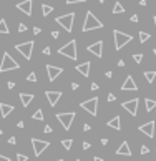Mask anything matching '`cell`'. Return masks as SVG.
Returning a JSON list of instances; mask_svg holds the SVG:
<instances>
[{
	"label": "cell",
	"instance_id": "cell-1",
	"mask_svg": "<svg viewBox=\"0 0 156 161\" xmlns=\"http://www.w3.org/2000/svg\"><path fill=\"white\" fill-rule=\"evenodd\" d=\"M98 28H103V23L96 18V15L92 10H88L85 15V23H83L82 30L83 32H90V30H98Z\"/></svg>",
	"mask_w": 156,
	"mask_h": 161
},
{
	"label": "cell",
	"instance_id": "cell-2",
	"mask_svg": "<svg viewBox=\"0 0 156 161\" xmlns=\"http://www.w3.org/2000/svg\"><path fill=\"white\" fill-rule=\"evenodd\" d=\"M18 68H20L18 61L15 60L8 52H5L4 57H2V63H0V73H5V72H8V70H18Z\"/></svg>",
	"mask_w": 156,
	"mask_h": 161
},
{
	"label": "cell",
	"instance_id": "cell-3",
	"mask_svg": "<svg viewBox=\"0 0 156 161\" xmlns=\"http://www.w3.org/2000/svg\"><path fill=\"white\" fill-rule=\"evenodd\" d=\"M73 20H75V12H70V13L60 15V17L55 18V22H57L62 28H65V32H68V33L73 30Z\"/></svg>",
	"mask_w": 156,
	"mask_h": 161
},
{
	"label": "cell",
	"instance_id": "cell-4",
	"mask_svg": "<svg viewBox=\"0 0 156 161\" xmlns=\"http://www.w3.org/2000/svg\"><path fill=\"white\" fill-rule=\"evenodd\" d=\"M58 53L63 55V57H67V58H70V60H76V58H78V53H76V40H70L67 45L60 47Z\"/></svg>",
	"mask_w": 156,
	"mask_h": 161
},
{
	"label": "cell",
	"instance_id": "cell-5",
	"mask_svg": "<svg viewBox=\"0 0 156 161\" xmlns=\"http://www.w3.org/2000/svg\"><path fill=\"white\" fill-rule=\"evenodd\" d=\"M113 37H115V48L116 50H121L124 45H128L133 40L131 35H128L124 32H120V30H113Z\"/></svg>",
	"mask_w": 156,
	"mask_h": 161
},
{
	"label": "cell",
	"instance_id": "cell-6",
	"mask_svg": "<svg viewBox=\"0 0 156 161\" xmlns=\"http://www.w3.org/2000/svg\"><path fill=\"white\" fill-rule=\"evenodd\" d=\"M33 45H35L33 40H28V42H25V43H18V45H15V50H17L22 57H25V60H30V58H32Z\"/></svg>",
	"mask_w": 156,
	"mask_h": 161
},
{
	"label": "cell",
	"instance_id": "cell-7",
	"mask_svg": "<svg viewBox=\"0 0 156 161\" xmlns=\"http://www.w3.org/2000/svg\"><path fill=\"white\" fill-rule=\"evenodd\" d=\"M57 120L60 121V125L65 128V131H68V130L71 128V123H73V120H75V113H73V111L58 113V115H57Z\"/></svg>",
	"mask_w": 156,
	"mask_h": 161
},
{
	"label": "cell",
	"instance_id": "cell-8",
	"mask_svg": "<svg viewBox=\"0 0 156 161\" xmlns=\"http://www.w3.org/2000/svg\"><path fill=\"white\" fill-rule=\"evenodd\" d=\"M80 106L85 111H88L92 116H96V113H98V98L93 97L92 100H86V101H83V103H80Z\"/></svg>",
	"mask_w": 156,
	"mask_h": 161
},
{
	"label": "cell",
	"instance_id": "cell-9",
	"mask_svg": "<svg viewBox=\"0 0 156 161\" xmlns=\"http://www.w3.org/2000/svg\"><path fill=\"white\" fill-rule=\"evenodd\" d=\"M32 146H33V153L35 156H42V153L50 146V141H45V140H37V138H32Z\"/></svg>",
	"mask_w": 156,
	"mask_h": 161
},
{
	"label": "cell",
	"instance_id": "cell-10",
	"mask_svg": "<svg viewBox=\"0 0 156 161\" xmlns=\"http://www.w3.org/2000/svg\"><path fill=\"white\" fill-rule=\"evenodd\" d=\"M138 105H140V100L138 98H133V100H126L124 103H121V106L131 115V116H136V115H138Z\"/></svg>",
	"mask_w": 156,
	"mask_h": 161
},
{
	"label": "cell",
	"instance_id": "cell-11",
	"mask_svg": "<svg viewBox=\"0 0 156 161\" xmlns=\"http://www.w3.org/2000/svg\"><path fill=\"white\" fill-rule=\"evenodd\" d=\"M46 73H48V80H50V82H55V80L63 73V68H62V67H55V65H46Z\"/></svg>",
	"mask_w": 156,
	"mask_h": 161
},
{
	"label": "cell",
	"instance_id": "cell-12",
	"mask_svg": "<svg viewBox=\"0 0 156 161\" xmlns=\"http://www.w3.org/2000/svg\"><path fill=\"white\" fill-rule=\"evenodd\" d=\"M86 50H88L90 53H93L95 57L101 58L103 57V42H101V40H98V42L92 43V45H88V47H86Z\"/></svg>",
	"mask_w": 156,
	"mask_h": 161
},
{
	"label": "cell",
	"instance_id": "cell-13",
	"mask_svg": "<svg viewBox=\"0 0 156 161\" xmlns=\"http://www.w3.org/2000/svg\"><path fill=\"white\" fill-rule=\"evenodd\" d=\"M45 97L48 100L50 106H55L58 103V100L62 98V91H55V90H46L45 91Z\"/></svg>",
	"mask_w": 156,
	"mask_h": 161
},
{
	"label": "cell",
	"instance_id": "cell-14",
	"mask_svg": "<svg viewBox=\"0 0 156 161\" xmlns=\"http://www.w3.org/2000/svg\"><path fill=\"white\" fill-rule=\"evenodd\" d=\"M121 90H123V91H136V90H138V85H136L135 78H133L131 75H128V76H126L124 83L121 85Z\"/></svg>",
	"mask_w": 156,
	"mask_h": 161
},
{
	"label": "cell",
	"instance_id": "cell-15",
	"mask_svg": "<svg viewBox=\"0 0 156 161\" xmlns=\"http://www.w3.org/2000/svg\"><path fill=\"white\" fill-rule=\"evenodd\" d=\"M140 131H141L143 135H146L148 138H154V121L151 120V121L141 125L140 126Z\"/></svg>",
	"mask_w": 156,
	"mask_h": 161
},
{
	"label": "cell",
	"instance_id": "cell-16",
	"mask_svg": "<svg viewBox=\"0 0 156 161\" xmlns=\"http://www.w3.org/2000/svg\"><path fill=\"white\" fill-rule=\"evenodd\" d=\"M32 5H33V0H23V2H18L17 4V8L30 17L32 15Z\"/></svg>",
	"mask_w": 156,
	"mask_h": 161
},
{
	"label": "cell",
	"instance_id": "cell-17",
	"mask_svg": "<svg viewBox=\"0 0 156 161\" xmlns=\"http://www.w3.org/2000/svg\"><path fill=\"white\" fill-rule=\"evenodd\" d=\"M116 154H118V156H131V148H130L128 141H123V143L118 146Z\"/></svg>",
	"mask_w": 156,
	"mask_h": 161
},
{
	"label": "cell",
	"instance_id": "cell-18",
	"mask_svg": "<svg viewBox=\"0 0 156 161\" xmlns=\"http://www.w3.org/2000/svg\"><path fill=\"white\" fill-rule=\"evenodd\" d=\"M90 67H92L90 61H83V63H78L76 67H75V70H76L78 73H82L83 76H90Z\"/></svg>",
	"mask_w": 156,
	"mask_h": 161
},
{
	"label": "cell",
	"instance_id": "cell-19",
	"mask_svg": "<svg viewBox=\"0 0 156 161\" xmlns=\"http://www.w3.org/2000/svg\"><path fill=\"white\" fill-rule=\"evenodd\" d=\"M15 110L14 105H7V103H0V116L2 118H7L8 115Z\"/></svg>",
	"mask_w": 156,
	"mask_h": 161
},
{
	"label": "cell",
	"instance_id": "cell-20",
	"mask_svg": "<svg viewBox=\"0 0 156 161\" xmlns=\"http://www.w3.org/2000/svg\"><path fill=\"white\" fill-rule=\"evenodd\" d=\"M33 93H20V101H22V105H23V108H27L30 103L33 101Z\"/></svg>",
	"mask_w": 156,
	"mask_h": 161
},
{
	"label": "cell",
	"instance_id": "cell-21",
	"mask_svg": "<svg viewBox=\"0 0 156 161\" xmlns=\"http://www.w3.org/2000/svg\"><path fill=\"white\" fill-rule=\"evenodd\" d=\"M106 125L110 126V128L118 130V131H120V130H121V120H120V116H113V118H111Z\"/></svg>",
	"mask_w": 156,
	"mask_h": 161
},
{
	"label": "cell",
	"instance_id": "cell-22",
	"mask_svg": "<svg viewBox=\"0 0 156 161\" xmlns=\"http://www.w3.org/2000/svg\"><path fill=\"white\" fill-rule=\"evenodd\" d=\"M156 108V101L154 100H151V98H145V110L148 111H153Z\"/></svg>",
	"mask_w": 156,
	"mask_h": 161
},
{
	"label": "cell",
	"instance_id": "cell-23",
	"mask_svg": "<svg viewBox=\"0 0 156 161\" xmlns=\"http://www.w3.org/2000/svg\"><path fill=\"white\" fill-rule=\"evenodd\" d=\"M52 12H53V7H52V5H46V4L42 5V15L43 17H48Z\"/></svg>",
	"mask_w": 156,
	"mask_h": 161
},
{
	"label": "cell",
	"instance_id": "cell-24",
	"mask_svg": "<svg viewBox=\"0 0 156 161\" xmlns=\"http://www.w3.org/2000/svg\"><path fill=\"white\" fill-rule=\"evenodd\" d=\"M143 76H145V80L148 83H153V82H154V78H156V72H145V75H143Z\"/></svg>",
	"mask_w": 156,
	"mask_h": 161
},
{
	"label": "cell",
	"instance_id": "cell-25",
	"mask_svg": "<svg viewBox=\"0 0 156 161\" xmlns=\"http://www.w3.org/2000/svg\"><path fill=\"white\" fill-rule=\"evenodd\" d=\"M8 32H10V30H8V27H7V22H5V18H2V20H0V33H5V35H7Z\"/></svg>",
	"mask_w": 156,
	"mask_h": 161
},
{
	"label": "cell",
	"instance_id": "cell-26",
	"mask_svg": "<svg viewBox=\"0 0 156 161\" xmlns=\"http://www.w3.org/2000/svg\"><path fill=\"white\" fill-rule=\"evenodd\" d=\"M123 12H124V7L120 2H116V4L113 5V13H123Z\"/></svg>",
	"mask_w": 156,
	"mask_h": 161
},
{
	"label": "cell",
	"instance_id": "cell-27",
	"mask_svg": "<svg viewBox=\"0 0 156 161\" xmlns=\"http://www.w3.org/2000/svg\"><path fill=\"white\" fill-rule=\"evenodd\" d=\"M149 38H151V35H149L148 32H140V42H141V43L148 42Z\"/></svg>",
	"mask_w": 156,
	"mask_h": 161
},
{
	"label": "cell",
	"instance_id": "cell-28",
	"mask_svg": "<svg viewBox=\"0 0 156 161\" xmlns=\"http://www.w3.org/2000/svg\"><path fill=\"white\" fill-rule=\"evenodd\" d=\"M32 118H33V120H38V121H42V120H43V111L38 108V110H37L35 113L32 115Z\"/></svg>",
	"mask_w": 156,
	"mask_h": 161
},
{
	"label": "cell",
	"instance_id": "cell-29",
	"mask_svg": "<svg viewBox=\"0 0 156 161\" xmlns=\"http://www.w3.org/2000/svg\"><path fill=\"white\" fill-rule=\"evenodd\" d=\"M71 143H73V140H70V138H67V140L62 141V145H63L65 150H70V148H71Z\"/></svg>",
	"mask_w": 156,
	"mask_h": 161
},
{
	"label": "cell",
	"instance_id": "cell-30",
	"mask_svg": "<svg viewBox=\"0 0 156 161\" xmlns=\"http://www.w3.org/2000/svg\"><path fill=\"white\" fill-rule=\"evenodd\" d=\"M28 160V156L27 154H23V153H17V161H27Z\"/></svg>",
	"mask_w": 156,
	"mask_h": 161
},
{
	"label": "cell",
	"instance_id": "cell-31",
	"mask_svg": "<svg viewBox=\"0 0 156 161\" xmlns=\"http://www.w3.org/2000/svg\"><path fill=\"white\" fill-rule=\"evenodd\" d=\"M133 60H135L136 63H141V60H143V55H141V53H135V55H133Z\"/></svg>",
	"mask_w": 156,
	"mask_h": 161
},
{
	"label": "cell",
	"instance_id": "cell-32",
	"mask_svg": "<svg viewBox=\"0 0 156 161\" xmlns=\"http://www.w3.org/2000/svg\"><path fill=\"white\" fill-rule=\"evenodd\" d=\"M27 80H28V82H37V75L35 73H28V76H27Z\"/></svg>",
	"mask_w": 156,
	"mask_h": 161
},
{
	"label": "cell",
	"instance_id": "cell-33",
	"mask_svg": "<svg viewBox=\"0 0 156 161\" xmlns=\"http://www.w3.org/2000/svg\"><path fill=\"white\" fill-rule=\"evenodd\" d=\"M18 32L20 33L27 32V25H25V23H18Z\"/></svg>",
	"mask_w": 156,
	"mask_h": 161
},
{
	"label": "cell",
	"instance_id": "cell-34",
	"mask_svg": "<svg viewBox=\"0 0 156 161\" xmlns=\"http://www.w3.org/2000/svg\"><path fill=\"white\" fill-rule=\"evenodd\" d=\"M83 2H86V0H67L68 5H71V4H83Z\"/></svg>",
	"mask_w": 156,
	"mask_h": 161
},
{
	"label": "cell",
	"instance_id": "cell-35",
	"mask_svg": "<svg viewBox=\"0 0 156 161\" xmlns=\"http://www.w3.org/2000/svg\"><path fill=\"white\" fill-rule=\"evenodd\" d=\"M43 131H45V133H46V135H50V133L53 131V128H52V126H50V125H46V126H45V128H43Z\"/></svg>",
	"mask_w": 156,
	"mask_h": 161
},
{
	"label": "cell",
	"instance_id": "cell-36",
	"mask_svg": "<svg viewBox=\"0 0 156 161\" xmlns=\"http://www.w3.org/2000/svg\"><path fill=\"white\" fill-rule=\"evenodd\" d=\"M7 143H10L12 146H14V145L17 143V138H15V136H10V138H8V141H7Z\"/></svg>",
	"mask_w": 156,
	"mask_h": 161
},
{
	"label": "cell",
	"instance_id": "cell-37",
	"mask_svg": "<svg viewBox=\"0 0 156 161\" xmlns=\"http://www.w3.org/2000/svg\"><path fill=\"white\" fill-rule=\"evenodd\" d=\"M149 153V148L148 146H141V154L145 156V154H148Z\"/></svg>",
	"mask_w": 156,
	"mask_h": 161
},
{
	"label": "cell",
	"instance_id": "cell-38",
	"mask_svg": "<svg viewBox=\"0 0 156 161\" xmlns=\"http://www.w3.org/2000/svg\"><path fill=\"white\" fill-rule=\"evenodd\" d=\"M33 33H35V35H40V33H42V28H40V27H33Z\"/></svg>",
	"mask_w": 156,
	"mask_h": 161
},
{
	"label": "cell",
	"instance_id": "cell-39",
	"mask_svg": "<svg viewBox=\"0 0 156 161\" xmlns=\"http://www.w3.org/2000/svg\"><path fill=\"white\" fill-rule=\"evenodd\" d=\"M52 53V50H50V47H45L43 48V55H50Z\"/></svg>",
	"mask_w": 156,
	"mask_h": 161
},
{
	"label": "cell",
	"instance_id": "cell-40",
	"mask_svg": "<svg viewBox=\"0 0 156 161\" xmlns=\"http://www.w3.org/2000/svg\"><path fill=\"white\" fill-rule=\"evenodd\" d=\"M83 150H90V143H88V141H83Z\"/></svg>",
	"mask_w": 156,
	"mask_h": 161
},
{
	"label": "cell",
	"instance_id": "cell-41",
	"mask_svg": "<svg viewBox=\"0 0 156 161\" xmlns=\"http://www.w3.org/2000/svg\"><path fill=\"white\" fill-rule=\"evenodd\" d=\"M78 88H80V85H78V83H71V90H78Z\"/></svg>",
	"mask_w": 156,
	"mask_h": 161
},
{
	"label": "cell",
	"instance_id": "cell-42",
	"mask_svg": "<svg viewBox=\"0 0 156 161\" xmlns=\"http://www.w3.org/2000/svg\"><path fill=\"white\" fill-rule=\"evenodd\" d=\"M115 100H116V98H115V95H113V93L108 95V101H115Z\"/></svg>",
	"mask_w": 156,
	"mask_h": 161
},
{
	"label": "cell",
	"instance_id": "cell-43",
	"mask_svg": "<svg viewBox=\"0 0 156 161\" xmlns=\"http://www.w3.org/2000/svg\"><path fill=\"white\" fill-rule=\"evenodd\" d=\"M7 86H8L10 90H12V88H15V82H8V83H7Z\"/></svg>",
	"mask_w": 156,
	"mask_h": 161
},
{
	"label": "cell",
	"instance_id": "cell-44",
	"mask_svg": "<svg viewBox=\"0 0 156 161\" xmlns=\"http://www.w3.org/2000/svg\"><path fill=\"white\" fill-rule=\"evenodd\" d=\"M0 161H10V158L4 156V154H0Z\"/></svg>",
	"mask_w": 156,
	"mask_h": 161
},
{
	"label": "cell",
	"instance_id": "cell-45",
	"mask_svg": "<svg viewBox=\"0 0 156 161\" xmlns=\"http://www.w3.org/2000/svg\"><path fill=\"white\" fill-rule=\"evenodd\" d=\"M101 145H103V146H106V145H108V138H101Z\"/></svg>",
	"mask_w": 156,
	"mask_h": 161
},
{
	"label": "cell",
	"instance_id": "cell-46",
	"mask_svg": "<svg viewBox=\"0 0 156 161\" xmlns=\"http://www.w3.org/2000/svg\"><path fill=\"white\" fill-rule=\"evenodd\" d=\"M138 20H140V18H138V15H131V22H135V23H136Z\"/></svg>",
	"mask_w": 156,
	"mask_h": 161
},
{
	"label": "cell",
	"instance_id": "cell-47",
	"mask_svg": "<svg viewBox=\"0 0 156 161\" xmlns=\"http://www.w3.org/2000/svg\"><path fill=\"white\" fill-rule=\"evenodd\" d=\"M52 37H53V38H58V37H60V33H58V32H52Z\"/></svg>",
	"mask_w": 156,
	"mask_h": 161
},
{
	"label": "cell",
	"instance_id": "cell-48",
	"mask_svg": "<svg viewBox=\"0 0 156 161\" xmlns=\"http://www.w3.org/2000/svg\"><path fill=\"white\" fill-rule=\"evenodd\" d=\"M83 131H90V125H86V123H85V125H83Z\"/></svg>",
	"mask_w": 156,
	"mask_h": 161
},
{
	"label": "cell",
	"instance_id": "cell-49",
	"mask_svg": "<svg viewBox=\"0 0 156 161\" xmlns=\"http://www.w3.org/2000/svg\"><path fill=\"white\" fill-rule=\"evenodd\" d=\"M92 90H98V83H92Z\"/></svg>",
	"mask_w": 156,
	"mask_h": 161
},
{
	"label": "cell",
	"instance_id": "cell-50",
	"mask_svg": "<svg viewBox=\"0 0 156 161\" xmlns=\"http://www.w3.org/2000/svg\"><path fill=\"white\" fill-rule=\"evenodd\" d=\"M140 5H141V7H146V0H140Z\"/></svg>",
	"mask_w": 156,
	"mask_h": 161
},
{
	"label": "cell",
	"instance_id": "cell-51",
	"mask_svg": "<svg viewBox=\"0 0 156 161\" xmlns=\"http://www.w3.org/2000/svg\"><path fill=\"white\" fill-rule=\"evenodd\" d=\"M118 67H124V60H120V61H118Z\"/></svg>",
	"mask_w": 156,
	"mask_h": 161
},
{
	"label": "cell",
	"instance_id": "cell-52",
	"mask_svg": "<svg viewBox=\"0 0 156 161\" xmlns=\"http://www.w3.org/2000/svg\"><path fill=\"white\" fill-rule=\"evenodd\" d=\"M93 161H103V158H100V156H95V158H93Z\"/></svg>",
	"mask_w": 156,
	"mask_h": 161
},
{
	"label": "cell",
	"instance_id": "cell-53",
	"mask_svg": "<svg viewBox=\"0 0 156 161\" xmlns=\"http://www.w3.org/2000/svg\"><path fill=\"white\" fill-rule=\"evenodd\" d=\"M98 2H100V4H105V2H106V0H98Z\"/></svg>",
	"mask_w": 156,
	"mask_h": 161
},
{
	"label": "cell",
	"instance_id": "cell-54",
	"mask_svg": "<svg viewBox=\"0 0 156 161\" xmlns=\"http://www.w3.org/2000/svg\"><path fill=\"white\" fill-rule=\"evenodd\" d=\"M153 53H154V57H156V48H154V50H153Z\"/></svg>",
	"mask_w": 156,
	"mask_h": 161
},
{
	"label": "cell",
	"instance_id": "cell-55",
	"mask_svg": "<svg viewBox=\"0 0 156 161\" xmlns=\"http://www.w3.org/2000/svg\"><path fill=\"white\" fill-rule=\"evenodd\" d=\"M153 20H154V27H156V17H154V18H153Z\"/></svg>",
	"mask_w": 156,
	"mask_h": 161
},
{
	"label": "cell",
	"instance_id": "cell-56",
	"mask_svg": "<svg viewBox=\"0 0 156 161\" xmlns=\"http://www.w3.org/2000/svg\"><path fill=\"white\" fill-rule=\"evenodd\" d=\"M2 133H4V130H2V128H0V135H2Z\"/></svg>",
	"mask_w": 156,
	"mask_h": 161
},
{
	"label": "cell",
	"instance_id": "cell-57",
	"mask_svg": "<svg viewBox=\"0 0 156 161\" xmlns=\"http://www.w3.org/2000/svg\"><path fill=\"white\" fill-rule=\"evenodd\" d=\"M55 161H63V160H55Z\"/></svg>",
	"mask_w": 156,
	"mask_h": 161
},
{
	"label": "cell",
	"instance_id": "cell-58",
	"mask_svg": "<svg viewBox=\"0 0 156 161\" xmlns=\"http://www.w3.org/2000/svg\"><path fill=\"white\" fill-rule=\"evenodd\" d=\"M75 161H80V160H75Z\"/></svg>",
	"mask_w": 156,
	"mask_h": 161
}]
</instances>
